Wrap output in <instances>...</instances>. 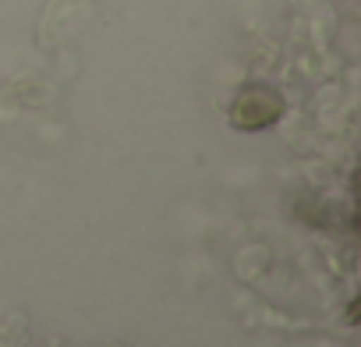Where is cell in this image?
I'll return each instance as SVG.
<instances>
[{"label":"cell","mask_w":361,"mask_h":347,"mask_svg":"<svg viewBox=\"0 0 361 347\" xmlns=\"http://www.w3.org/2000/svg\"><path fill=\"white\" fill-rule=\"evenodd\" d=\"M283 114V96L269 85H248L238 92L234 106H231V124L241 131H259L276 124Z\"/></svg>","instance_id":"6da1fadb"}]
</instances>
